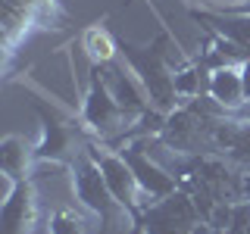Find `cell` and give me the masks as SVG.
Listing matches in <instances>:
<instances>
[{"mask_svg":"<svg viewBox=\"0 0 250 234\" xmlns=\"http://www.w3.org/2000/svg\"><path fill=\"white\" fill-rule=\"evenodd\" d=\"M241 84H244V97L250 100V59L241 62Z\"/></svg>","mask_w":250,"mask_h":234,"instance_id":"obj_14","label":"cell"},{"mask_svg":"<svg viewBox=\"0 0 250 234\" xmlns=\"http://www.w3.org/2000/svg\"><path fill=\"white\" fill-rule=\"evenodd\" d=\"M38 222V197H35V181L22 178L10 181L0 209V234H31Z\"/></svg>","mask_w":250,"mask_h":234,"instance_id":"obj_7","label":"cell"},{"mask_svg":"<svg viewBox=\"0 0 250 234\" xmlns=\"http://www.w3.org/2000/svg\"><path fill=\"white\" fill-rule=\"evenodd\" d=\"M131 119H138V116H131L128 109L113 97V91L106 88L100 69L91 66L88 91H84V97H82V125L91 131L94 137L109 140V137H116V135H122V137L128 135V131H131L128 122Z\"/></svg>","mask_w":250,"mask_h":234,"instance_id":"obj_2","label":"cell"},{"mask_svg":"<svg viewBox=\"0 0 250 234\" xmlns=\"http://www.w3.org/2000/svg\"><path fill=\"white\" fill-rule=\"evenodd\" d=\"M229 116H234V119H247V122H250V100H244V103H241L238 109H231Z\"/></svg>","mask_w":250,"mask_h":234,"instance_id":"obj_15","label":"cell"},{"mask_svg":"<svg viewBox=\"0 0 250 234\" xmlns=\"http://www.w3.org/2000/svg\"><path fill=\"white\" fill-rule=\"evenodd\" d=\"M47 228H50V234H91L88 222L72 209H57L50 215V222H47Z\"/></svg>","mask_w":250,"mask_h":234,"instance_id":"obj_13","label":"cell"},{"mask_svg":"<svg viewBox=\"0 0 250 234\" xmlns=\"http://www.w3.org/2000/svg\"><path fill=\"white\" fill-rule=\"evenodd\" d=\"M194 22H200V28H213L222 38L234 41L250 53V13H231V10H188Z\"/></svg>","mask_w":250,"mask_h":234,"instance_id":"obj_9","label":"cell"},{"mask_svg":"<svg viewBox=\"0 0 250 234\" xmlns=\"http://www.w3.org/2000/svg\"><path fill=\"white\" fill-rule=\"evenodd\" d=\"M122 156L125 162L131 166V172H135L141 191H144L147 203H156V200H166L169 194H175L178 187H182V181H178L172 172L163 166L160 159H153L150 153H144V140H131V144L122 147Z\"/></svg>","mask_w":250,"mask_h":234,"instance_id":"obj_6","label":"cell"},{"mask_svg":"<svg viewBox=\"0 0 250 234\" xmlns=\"http://www.w3.org/2000/svg\"><path fill=\"white\" fill-rule=\"evenodd\" d=\"M88 150L94 153V159H97V166H100V172H104V178H106L109 191H113L116 203H119V209L131 218V225H138L141 215H144V209H147V203L141 200L144 191H141L131 166L125 162V156L116 153V150H106V147L94 144V140H88Z\"/></svg>","mask_w":250,"mask_h":234,"instance_id":"obj_4","label":"cell"},{"mask_svg":"<svg viewBox=\"0 0 250 234\" xmlns=\"http://www.w3.org/2000/svg\"><path fill=\"white\" fill-rule=\"evenodd\" d=\"M209 97L219 100L225 109H238L244 103V84H241V66H225L213 72V81H209Z\"/></svg>","mask_w":250,"mask_h":234,"instance_id":"obj_11","label":"cell"},{"mask_svg":"<svg viewBox=\"0 0 250 234\" xmlns=\"http://www.w3.org/2000/svg\"><path fill=\"white\" fill-rule=\"evenodd\" d=\"M213 144L219 153H225L234 166L250 169V122L234 119V116H222L213 125Z\"/></svg>","mask_w":250,"mask_h":234,"instance_id":"obj_8","label":"cell"},{"mask_svg":"<svg viewBox=\"0 0 250 234\" xmlns=\"http://www.w3.org/2000/svg\"><path fill=\"white\" fill-rule=\"evenodd\" d=\"M69 172H72V194H75V200L100 222V234H106V228L113 225V213L119 209V203H116L113 191H109V184L104 178V172H100V166H97V159H94V153L88 150V144H84V150L75 156V162L69 166Z\"/></svg>","mask_w":250,"mask_h":234,"instance_id":"obj_3","label":"cell"},{"mask_svg":"<svg viewBox=\"0 0 250 234\" xmlns=\"http://www.w3.org/2000/svg\"><path fill=\"white\" fill-rule=\"evenodd\" d=\"M82 50L91 66H104V62L119 57V38H113L104 25H91L82 35Z\"/></svg>","mask_w":250,"mask_h":234,"instance_id":"obj_12","label":"cell"},{"mask_svg":"<svg viewBox=\"0 0 250 234\" xmlns=\"http://www.w3.org/2000/svg\"><path fill=\"white\" fill-rule=\"evenodd\" d=\"M35 162V147L22 135H6L0 140V169H3L6 181H22L28 175V166Z\"/></svg>","mask_w":250,"mask_h":234,"instance_id":"obj_10","label":"cell"},{"mask_svg":"<svg viewBox=\"0 0 250 234\" xmlns=\"http://www.w3.org/2000/svg\"><path fill=\"white\" fill-rule=\"evenodd\" d=\"M35 113L41 119V140L35 144V162H57V166L69 169L75 162V156L84 150V144L75 147L78 131L69 122L47 113V106H41V103H35Z\"/></svg>","mask_w":250,"mask_h":234,"instance_id":"obj_5","label":"cell"},{"mask_svg":"<svg viewBox=\"0 0 250 234\" xmlns=\"http://www.w3.org/2000/svg\"><path fill=\"white\" fill-rule=\"evenodd\" d=\"M128 3H131V0H122V3H119V6H122V10H125V6H128Z\"/></svg>","mask_w":250,"mask_h":234,"instance_id":"obj_16","label":"cell"},{"mask_svg":"<svg viewBox=\"0 0 250 234\" xmlns=\"http://www.w3.org/2000/svg\"><path fill=\"white\" fill-rule=\"evenodd\" d=\"M119 57L125 59V66L131 69V75L138 78V84L144 88L147 100L156 113L169 116L172 109L182 106V97L175 94V78L172 69L166 66V59L156 53L153 44H135L119 38Z\"/></svg>","mask_w":250,"mask_h":234,"instance_id":"obj_1","label":"cell"}]
</instances>
